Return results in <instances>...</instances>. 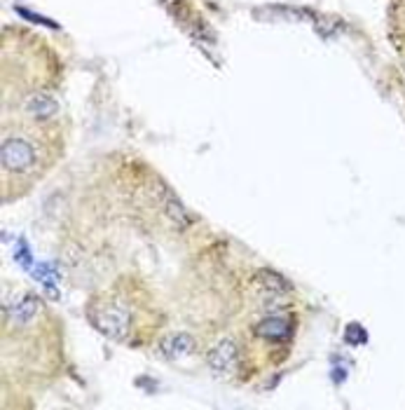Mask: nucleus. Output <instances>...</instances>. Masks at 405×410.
I'll list each match as a JSON object with an SVG mask.
<instances>
[{
  "label": "nucleus",
  "instance_id": "f257e3e1",
  "mask_svg": "<svg viewBox=\"0 0 405 410\" xmlns=\"http://www.w3.org/2000/svg\"><path fill=\"white\" fill-rule=\"evenodd\" d=\"M89 324L108 340L126 347H148L159 342L164 312L146 279L122 274L96 291L84 305Z\"/></svg>",
  "mask_w": 405,
  "mask_h": 410
},
{
  "label": "nucleus",
  "instance_id": "7ed1b4c3",
  "mask_svg": "<svg viewBox=\"0 0 405 410\" xmlns=\"http://www.w3.org/2000/svg\"><path fill=\"white\" fill-rule=\"evenodd\" d=\"M52 312L42 298L33 291L14 293L12 300L3 303V342H12V351H3L5 361L24 364L26 373L36 375L40 368L49 366L54 345Z\"/></svg>",
  "mask_w": 405,
  "mask_h": 410
},
{
  "label": "nucleus",
  "instance_id": "6e6552de",
  "mask_svg": "<svg viewBox=\"0 0 405 410\" xmlns=\"http://www.w3.org/2000/svg\"><path fill=\"white\" fill-rule=\"evenodd\" d=\"M403 66H405V64H403Z\"/></svg>",
  "mask_w": 405,
  "mask_h": 410
},
{
  "label": "nucleus",
  "instance_id": "39448f33",
  "mask_svg": "<svg viewBox=\"0 0 405 410\" xmlns=\"http://www.w3.org/2000/svg\"><path fill=\"white\" fill-rule=\"evenodd\" d=\"M206 366L225 380L246 378V361L239 336H223L206 349Z\"/></svg>",
  "mask_w": 405,
  "mask_h": 410
},
{
  "label": "nucleus",
  "instance_id": "423d86ee",
  "mask_svg": "<svg viewBox=\"0 0 405 410\" xmlns=\"http://www.w3.org/2000/svg\"><path fill=\"white\" fill-rule=\"evenodd\" d=\"M159 349H162L169 359H179V356L190 354V351L195 349V340H192L190 336H185V333L164 336V338H159Z\"/></svg>",
  "mask_w": 405,
  "mask_h": 410
},
{
  "label": "nucleus",
  "instance_id": "20e7f679",
  "mask_svg": "<svg viewBox=\"0 0 405 410\" xmlns=\"http://www.w3.org/2000/svg\"><path fill=\"white\" fill-rule=\"evenodd\" d=\"M295 326L298 321L291 312V305L258 309V314L239 333L246 378H253L267 366H276L281 359H286L295 338Z\"/></svg>",
  "mask_w": 405,
  "mask_h": 410
},
{
  "label": "nucleus",
  "instance_id": "f03ea898",
  "mask_svg": "<svg viewBox=\"0 0 405 410\" xmlns=\"http://www.w3.org/2000/svg\"><path fill=\"white\" fill-rule=\"evenodd\" d=\"M61 136L52 124H36L12 117L3 124L0 144V192L3 202H19L54 169L61 157Z\"/></svg>",
  "mask_w": 405,
  "mask_h": 410
},
{
  "label": "nucleus",
  "instance_id": "0eeeda50",
  "mask_svg": "<svg viewBox=\"0 0 405 410\" xmlns=\"http://www.w3.org/2000/svg\"><path fill=\"white\" fill-rule=\"evenodd\" d=\"M389 26H391V38L396 47L405 54V0H391Z\"/></svg>",
  "mask_w": 405,
  "mask_h": 410
}]
</instances>
